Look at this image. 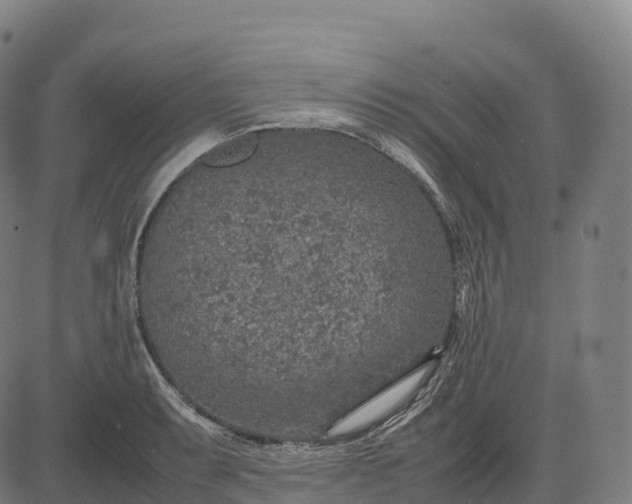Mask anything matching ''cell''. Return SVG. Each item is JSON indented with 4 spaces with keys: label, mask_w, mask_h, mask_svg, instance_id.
Masks as SVG:
<instances>
[{
    "label": "cell",
    "mask_w": 632,
    "mask_h": 504,
    "mask_svg": "<svg viewBox=\"0 0 632 504\" xmlns=\"http://www.w3.org/2000/svg\"><path fill=\"white\" fill-rule=\"evenodd\" d=\"M186 213L167 240L187 296L201 302L218 352L244 375L286 355L332 359L354 330L363 244L353 231L309 213L289 221L272 192L231 187ZM324 359V358H323Z\"/></svg>",
    "instance_id": "obj_1"
}]
</instances>
